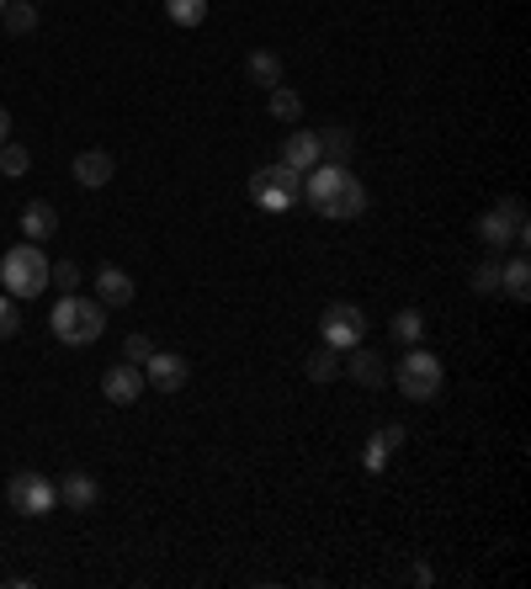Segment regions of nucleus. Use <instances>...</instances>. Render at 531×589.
I'll list each match as a JSON object with an SVG mask.
<instances>
[{
    "mask_svg": "<svg viewBox=\"0 0 531 589\" xmlns=\"http://www.w3.org/2000/svg\"><path fill=\"white\" fill-rule=\"evenodd\" d=\"M303 203H309L319 218L346 223V218H361L372 197H367V186H361V175H356L351 165L319 160L314 171H303Z\"/></svg>",
    "mask_w": 531,
    "mask_h": 589,
    "instance_id": "1",
    "label": "nucleus"
},
{
    "mask_svg": "<svg viewBox=\"0 0 531 589\" xmlns=\"http://www.w3.org/2000/svg\"><path fill=\"white\" fill-rule=\"evenodd\" d=\"M48 330H54V340H65V346H96L106 335V303L102 298H80V292H65L54 313H48Z\"/></svg>",
    "mask_w": 531,
    "mask_h": 589,
    "instance_id": "2",
    "label": "nucleus"
},
{
    "mask_svg": "<svg viewBox=\"0 0 531 589\" xmlns=\"http://www.w3.org/2000/svg\"><path fill=\"white\" fill-rule=\"evenodd\" d=\"M48 272H54V261L43 255V244L22 240L16 250H5V261H0V292H11L16 303L22 298H43L48 292Z\"/></svg>",
    "mask_w": 531,
    "mask_h": 589,
    "instance_id": "3",
    "label": "nucleus"
},
{
    "mask_svg": "<svg viewBox=\"0 0 531 589\" xmlns=\"http://www.w3.org/2000/svg\"><path fill=\"white\" fill-rule=\"evenodd\" d=\"M478 240H484V250H495V255H505V250H527L531 229H527L521 197H505V203H495V208L484 212V218H478Z\"/></svg>",
    "mask_w": 531,
    "mask_h": 589,
    "instance_id": "4",
    "label": "nucleus"
},
{
    "mask_svg": "<svg viewBox=\"0 0 531 589\" xmlns=\"http://www.w3.org/2000/svg\"><path fill=\"white\" fill-rule=\"evenodd\" d=\"M393 382H399V393H404V399H415V404H430V399L441 393V382H447V367H441V356H436V350L404 346V361H399Z\"/></svg>",
    "mask_w": 531,
    "mask_h": 589,
    "instance_id": "5",
    "label": "nucleus"
},
{
    "mask_svg": "<svg viewBox=\"0 0 531 589\" xmlns=\"http://www.w3.org/2000/svg\"><path fill=\"white\" fill-rule=\"evenodd\" d=\"M303 197V175L292 171V165H261V171L250 175V203L261 212H287L292 203Z\"/></svg>",
    "mask_w": 531,
    "mask_h": 589,
    "instance_id": "6",
    "label": "nucleus"
},
{
    "mask_svg": "<svg viewBox=\"0 0 531 589\" xmlns=\"http://www.w3.org/2000/svg\"><path fill=\"white\" fill-rule=\"evenodd\" d=\"M5 499H11V510L16 516H54L59 510V488H54V478H43V473H33V467H22V473H11V484H5Z\"/></svg>",
    "mask_w": 531,
    "mask_h": 589,
    "instance_id": "7",
    "label": "nucleus"
},
{
    "mask_svg": "<svg viewBox=\"0 0 531 589\" xmlns=\"http://www.w3.org/2000/svg\"><path fill=\"white\" fill-rule=\"evenodd\" d=\"M319 340L330 350H351L367 340V313L356 309V303H330V309L319 313Z\"/></svg>",
    "mask_w": 531,
    "mask_h": 589,
    "instance_id": "8",
    "label": "nucleus"
},
{
    "mask_svg": "<svg viewBox=\"0 0 531 589\" xmlns=\"http://www.w3.org/2000/svg\"><path fill=\"white\" fill-rule=\"evenodd\" d=\"M143 382H149V388H160V393H181V388L192 382V361L176 356V350H149V361H143Z\"/></svg>",
    "mask_w": 531,
    "mask_h": 589,
    "instance_id": "9",
    "label": "nucleus"
},
{
    "mask_svg": "<svg viewBox=\"0 0 531 589\" xmlns=\"http://www.w3.org/2000/svg\"><path fill=\"white\" fill-rule=\"evenodd\" d=\"M143 388V367H134V361H112L102 372V393H106V404H134Z\"/></svg>",
    "mask_w": 531,
    "mask_h": 589,
    "instance_id": "10",
    "label": "nucleus"
},
{
    "mask_svg": "<svg viewBox=\"0 0 531 589\" xmlns=\"http://www.w3.org/2000/svg\"><path fill=\"white\" fill-rule=\"evenodd\" d=\"M54 488H59V505H70V510H96V505H102V484H96V473H85V467H70Z\"/></svg>",
    "mask_w": 531,
    "mask_h": 589,
    "instance_id": "11",
    "label": "nucleus"
},
{
    "mask_svg": "<svg viewBox=\"0 0 531 589\" xmlns=\"http://www.w3.org/2000/svg\"><path fill=\"white\" fill-rule=\"evenodd\" d=\"M319 160H324V143H319V134H309V128H292L282 139V165H292V171H314Z\"/></svg>",
    "mask_w": 531,
    "mask_h": 589,
    "instance_id": "12",
    "label": "nucleus"
},
{
    "mask_svg": "<svg viewBox=\"0 0 531 589\" xmlns=\"http://www.w3.org/2000/svg\"><path fill=\"white\" fill-rule=\"evenodd\" d=\"M117 175V160L106 154V149H80L74 154V186H85V192H96Z\"/></svg>",
    "mask_w": 531,
    "mask_h": 589,
    "instance_id": "13",
    "label": "nucleus"
},
{
    "mask_svg": "<svg viewBox=\"0 0 531 589\" xmlns=\"http://www.w3.org/2000/svg\"><path fill=\"white\" fill-rule=\"evenodd\" d=\"M96 298H102L106 309H128V303L139 298V287H134V277H128L123 266H102V272H96Z\"/></svg>",
    "mask_w": 531,
    "mask_h": 589,
    "instance_id": "14",
    "label": "nucleus"
},
{
    "mask_svg": "<svg viewBox=\"0 0 531 589\" xmlns=\"http://www.w3.org/2000/svg\"><path fill=\"white\" fill-rule=\"evenodd\" d=\"M346 356H351V361H346V372H351V378L361 382V388H372V393H378V388L389 382V367H383V356L367 346V340H361V346H351Z\"/></svg>",
    "mask_w": 531,
    "mask_h": 589,
    "instance_id": "15",
    "label": "nucleus"
},
{
    "mask_svg": "<svg viewBox=\"0 0 531 589\" xmlns=\"http://www.w3.org/2000/svg\"><path fill=\"white\" fill-rule=\"evenodd\" d=\"M22 234H27L33 244L54 240V234H59V212H54V203H27V208H22Z\"/></svg>",
    "mask_w": 531,
    "mask_h": 589,
    "instance_id": "16",
    "label": "nucleus"
},
{
    "mask_svg": "<svg viewBox=\"0 0 531 589\" xmlns=\"http://www.w3.org/2000/svg\"><path fill=\"white\" fill-rule=\"evenodd\" d=\"M499 292H505L510 303H527V298H531V266H527V255H516V261H505V266H499Z\"/></svg>",
    "mask_w": 531,
    "mask_h": 589,
    "instance_id": "17",
    "label": "nucleus"
},
{
    "mask_svg": "<svg viewBox=\"0 0 531 589\" xmlns=\"http://www.w3.org/2000/svg\"><path fill=\"white\" fill-rule=\"evenodd\" d=\"M0 27H5L11 37L37 33V5H33V0H5V11H0Z\"/></svg>",
    "mask_w": 531,
    "mask_h": 589,
    "instance_id": "18",
    "label": "nucleus"
},
{
    "mask_svg": "<svg viewBox=\"0 0 531 589\" xmlns=\"http://www.w3.org/2000/svg\"><path fill=\"white\" fill-rule=\"evenodd\" d=\"M245 74L255 80V85H266V91H272V85H282V59H277L272 48H255V54L245 59Z\"/></svg>",
    "mask_w": 531,
    "mask_h": 589,
    "instance_id": "19",
    "label": "nucleus"
},
{
    "mask_svg": "<svg viewBox=\"0 0 531 589\" xmlns=\"http://www.w3.org/2000/svg\"><path fill=\"white\" fill-rule=\"evenodd\" d=\"M266 106H272V117H277V123H287V128H292V123L303 117V96H298V91H292L287 80L266 91Z\"/></svg>",
    "mask_w": 531,
    "mask_h": 589,
    "instance_id": "20",
    "label": "nucleus"
},
{
    "mask_svg": "<svg viewBox=\"0 0 531 589\" xmlns=\"http://www.w3.org/2000/svg\"><path fill=\"white\" fill-rule=\"evenodd\" d=\"M389 330H393V340H399V346H420L425 340V313L420 309H399Z\"/></svg>",
    "mask_w": 531,
    "mask_h": 589,
    "instance_id": "21",
    "label": "nucleus"
},
{
    "mask_svg": "<svg viewBox=\"0 0 531 589\" xmlns=\"http://www.w3.org/2000/svg\"><path fill=\"white\" fill-rule=\"evenodd\" d=\"M165 16L176 27H203L208 22V0H165Z\"/></svg>",
    "mask_w": 531,
    "mask_h": 589,
    "instance_id": "22",
    "label": "nucleus"
},
{
    "mask_svg": "<svg viewBox=\"0 0 531 589\" xmlns=\"http://www.w3.org/2000/svg\"><path fill=\"white\" fill-rule=\"evenodd\" d=\"M27 165H33V154H27V149H22V143H0V175H5V181H16V175H27Z\"/></svg>",
    "mask_w": 531,
    "mask_h": 589,
    "instance_id": "23",
    "label": "nucleus"
},
{
    "mask_svg": "<svg viewBox=\"0 0 531 589\" xmlns=\"http://www.w3.org/2000/svg\"><path fill=\"white\" fill-rule=\"evenodd\" d=\"M303 372H309V382H335V372H340V361H335V350H330L324 340H319V350L309 356V367H303Z\"/></svg>",
    "mask_w": 531,
    "mask_h": 589,
    "instance_id": "24",
    "label": "nucleus"
},
{
    "mask_svg": "<svg viewBox=\"0 0 531 589\" xmlns=\"http://www.w3.org/2000/svg\"><path fill=\"white\" fill-rule=\"evenodd\" d=\"M80 277H85V272H80V261H54V272H48V287H59V292H80Z\"/></svg>",
    "mask_w": 531,
    "mask_h": 589,
    "instance_id": "25",
    "label": "nucleus"
},
{
    "mask_svg": "<svg viewBox=\"0 0 531 589\" xmlns=\"http://www.w3.org/2000/svg\"><path fill=\"white\" fill-rule=\"evenodd\" d=\"M319 143H324V160H335V165L351 160V128H330Z\"/></svg>",
    "mask_w": 531,
    "mask_h": 589,
    "instance_id": "26",
    "label": "nucleus"
},
{
    "mask_svg": "<svg viewBox=\"0 0 531 589\" xmlns=\"http://www.w3.org/2000/svg\"><path fill=\"white\" fill-rule=\"evenodd\" d=\"M16 330H22V303L11 292H0V340H11Z\"/></svg>",
    "mask_w": 531,
    "mask_h": 589,
    "instance_id": "27",
    "label": "nucleus"
},
{
    "mask_svg": "<svg viewBox=\"0 0 531 589\" xmlns=\"http://www.w3.org/2000/svg\"><path fill=\"white\" fill-rule=\"evenodd\" d=\"M473 292H499V255L489 250V261L473 272Z\"/></svg>",
    "mask_w": 531,
    "mask_h": 589,
    "instance_id": "28",
    "label": "nucleus"
},
{
    "mask_svg": "<svg viewBox=\"0 0 531 589\" xmlns=\"http://www.w3.org/2000/svg\"><path fill=\"white\" fill-rule=\"evenodd\" d=\"M361 462H367V473H389V441H383V436H372L367 451H361Z\"/></svg>",
    "mask_w": 531,
    "mask_h": 589,
    "instance_id": "29",
    "label": "nucleus"
},
{
    "mask_svg": "<svg viewBox=\"0 0 531 589\" xmlns=\"http://www.w3.org/2000/svg\"><path fill=\"white\" fill-rule=\"evenodd\" d=\"M149 335H128V340H123V361H134V367H143V361H149Z\"/></svg>",
    "mask_w": 531,
    "mask_h": 589,
    "instance_id": "30",
    "label": "nucleus"
},
{
    "mask_svg": "<svg viewBox=\"0 0 531 589\" xmlns=\"http://www.w3.org/2000/svg\"><path fill=\"white\" fill-rule=\"evenodd\" d=\"M378 436H383V441H389V451H399V447H404V425H383V430H378Z\"/></svg>",
    "mask_w": 531,
    "mask_h": 589,
    "instance_id": "31",
    "label": "nucleus"
},
{
    "mask_svg": "<svg viewBox=\"0 0 531 589\" xmlns=\"http://www.w3.org/2000/svg\"><path fill=\"white\" fill-rule=\"evenodd\" d=\"M11 139V112H5V106H0V143Z\"/></svg>",
    "mask_w": 531,
    "mask_h": 589,
    "instance_id": "32",
    "label": "nucleus"
},
{
    "mask_svg": "<svg viewBox=\"0 0 531 589\" xmlns=\"http://www.w3.org/2000/svg\"><path fill=\"white\" fill-rule=\"evenodd\" d=\"M0 11H5V0H0Z\"/></svg>",
    "mask_w": 531,
    "mask_h": 589,
    "instance_id": "33",
    "label": "nucleus"
},
{
    "mask_svg": "<svg viewBox=\"0 0 531 589\" xmlns=\"http://www.w3.org/2000/svg\"><path fill=\"white\" fill-rule=\"evenodd\" d=\"M33 5H43V0H33Z\"/></svg>",
    "mask_w": 531,
    "mask_h": 589,
    "instance_id": "34",
    "label": "nucleus"
}]
</instances>
